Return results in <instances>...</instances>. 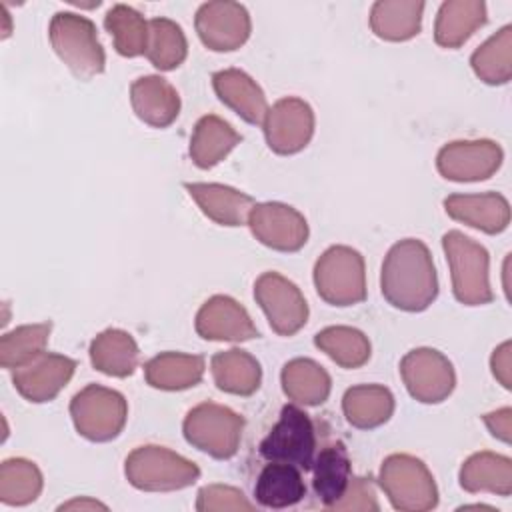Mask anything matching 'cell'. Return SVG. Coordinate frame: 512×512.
<instances>
[{
	"label": "cell",
	"mask_w": 512,
	"mask_h": 512,
	"mask_svg": "<svg viewBox=\"0 0 512 512\" xmlns=\"http://www.w3.org/2000/svg\"><path fill=\"white\" fill-rule=\"evenodd\" d=\"M380 290L390 306L404 312H422L436 300L438 276L422 240L404 238L388 250L382 262Z\"/></svg>",
	"instance_id": "cell-1"
},
{
	"label": "cell",
	"mask_w": 512,
	"mask_h": 512,
	"mask_svg": "<svg viewBox=\"0 0 512 512\" xmlns=\"http://www.w3.org/2000/svg\"><path fill=\"white\" fill-rule=\"evenodd\" d=\"M48 36L58 58L78 80H90L104 72L106 54L98 40L96 26L82 14L56 12Z\"/></svg>",
	"instance_id": "cell-2"
},
{
	"label": "cell",
	"mask_w": 512,
	"mask_h": 512,
	"mask_svg": "<svg viewBox=\"0 0 512 512\" xmlns=\"http://www.w3.org/2000/svg\"><path fill=\"white\" fill-rule=\"evenodd\" d=\"M442 248L450 266L456 300L464 306L492 302L494 292L490 288L488 250L458 230H450L442 236Z\"/></svg>",
	"instance_id": "cell-3"
},
{
	"label": "cell",
	"mask_w": 512,
	"mask_h": 512,
	"mask_svg": "<svg viewBox=\"0 0 512 512\" xmlns=\"http://www.w3.org/2000/svg\"><path fill=\"white\" fill-rule=\"evenodd\" d=\"M124 474L138 490L172 492L192 486L200 478V468L170 448L146 444L128 454Z\"/></svg>",
	"instance_id": "cell-4"
},
{
	"label": "cell",
	"mask_w": 512,
	"mask_h": 512,
	"mask_svg": "<svg viewBox=\"0 0 512 512\" xmlns=\"http://www.w3.org/2000/svg\"><path fill=\"white\" fill-rule=\"evenodd\" d=\"M380 488L400 512H426L438 504V488L428 466L410 454H390L378 474Z\"/></svg>",
	"instance_id": "cell-5"
},
{
	"label": "cell",
	"mask_w": 512,
	"mask_h": 512,
	"mask_svg": "<svg viewBox=\"0 0 512 512\" xmlns=\"http://www.w3.org/2000/svg\"><path fill=\"white\" fill-rule=\"evenodd\" d=\"M242 430L244 418L216 402L194 406L182 422L186 442L216 460H228L238 452Z\"/></svg>",
	"instance_id": "cell-6"
},
{
	"label": "cell",
	"mask_w": 512,
	"mask_h": 512,
	"mask_svg": "<svg viewBox=\"0 0 512 512\" xmlns=\"http://www.w3.org/2000/svg\"><path fill=\"white\" fill-rule=\"evenodd\" d=\"M314 286L326 304H360L366 298L362 254L350 246H330L314 264Z\"/></svg>",
	"instance_id": "cell-7"
},
{
	"label": "cell",
	"mask_w": 512,
	"mask_h": 512,
	"mask_svg": "<svg viewBox=\"0 0 512 512\" xmlns=\"http://www.w3.org/2000/svg\"><path fill=\"white\" fill-rule=\"evenodd\" d=\"M70 416L76 432L90 442H110L126 426V398L112 388L88 384L70 400Z\"/></svg>",
	"instance_id": "cell-8"
},
{
	"label": "cell",
	"mask_w": 512,
	"mask_h": 512,
	"mask_svg": "<svg viewBox=\"0 0 512 512\" xmlns=\"http://www.w3.org/2000/svg\"><path fill=\"white\" fill-rule=\"evenodd\" d=\"M260 454L268 462H282L298 470H312L316 432L310 416L296 404H286L268 436L260 442Z\"/></svg>",
	"instance_id": "cell-9"
},
{
	"label": "cell",
	"mask_w": 512,
	"mask_h": 512,
	"mask_svg": "<svg viewBox=\"0 0 512 512\" xmlns=\"http://www.w3.org/2000/svg\"><path fill=\"white\" fill-rule=\"evenodd\" d=\"M400 376L408 394L422 404L444 402L454 386L452 362L434 348H414L400 362Z\"/></svg>",
	"instance_id": "cell-10"
},
{
	"label": "cell",
	"mask_w": 512,
	"mask_h": 512,
	"mask_svg": "<svg viewBox=\"0 0 512 512\" xmlns=\"http://www.w3.org/2000/svg\"><path fill=\"white\" fill-rule=\"evenodd\" d=\"M254 298L280 336L296 334L308 320V304L300 288L278 272H264L254 282Z\"/></svg>",
	"instance_id": "cell-11"
},
{
	"label": "cell",
	"mask_w": 512,
	"mask_h": 512,
	"mask_svg": "<svg viewBox=\"0 0 512 512\" xmlns=\"http://www.w3.org/2000/svg\"><path fill=\"white\" fill-rule=\"evenodd\" d=\"M200 42L214 52H232L250 38L252 22L248 10L230 0L204 2L194 18Z\"/></svg>",
	"instance_id": "cell-12"
},
{
	"label": "cell",
	"mask_w": 512,
	"mask_h": 512,
	"mask_svg": "<svg viewBox=\"0 0 512 512\" xmlns=\"http://www.w3.org/2000/svg\"><path fill=\"white\" fill-rule=\"evenodd\" d=\"M266 144L272 152L290 156L308 146L314 134V110L296 96L280 98L262 122Z\"/></svg>",
	"instance_id": "cell-13"
},
{
	"label": "cell",
	"mask_w": 512,
	"mask_h": 512,
	"mask_svg": "<svg viewBox=\"0 0 512 512\" xmlns=\"http://www.w3.org/2000/svg\"><path fill=\"white\" fill-rule=\"evenodd\" d=\"M502 160L504 152L494 140H454L440 148L436 168L452 182H480L490 178Z\"/></svg>",
	"instance_id": "cell-14"
},
{
	"label": "cell",
	"mask_w": 512,
	"mask_h": 512,
	"mask_svg": "<svg viewBox=\"0 0 512 512\" xmlns=\"http://www.w3.org/2000/svg\"><path fill=\"white\" fill-rule=\"evenodd\" d=\"M246 224L260 244L278 252H298L308 240L306 218L282 202L254 204Z\"/></svg>",
	"instance_id": "cell-15"
},
{
	"label": "cell",
	"mask_w": 512,
	"mask_h": 512,
	"mask_svg": "<svg viewBox=\"0 0 512 512\" xmlns=\"http://www.w3.org/2000/svg\"><path fill=\"white\" fill-rule=\"evenodd\" d=\"M76 362L64 354L42 352L32 362L12 370V384L22 398L34 404L50 402L74 376Z\"/></svg>",
	"instance_id": "cell-16"
},
{
	"label": "cell",
	"mask_w": 512,
	"mask_h": 512,
	"mask_svg": "<svg viewBox=\"0 0 512 512\" xmlns=\"http://www.w3.org/2000/svg\"><path fill=\"white\" fill-rule=\"evenodd\" d=\"M194 328L204 340L244 342L258 338V328L246 308L224 294H216L200 306Z\"/></svg>",
	"instance_id": "cell-17"
},
{
	"label": "cell",
	"mask_w": 512,
	"mask_h": 512,
	"mask_svg": "<svg viewBox=\"0 0 512 512\" xmlns=\"http://www.w3.org/2000/svg\"><path fill=\"white\" fill-rule=\"evenodd\" d=\"M446 214L486 234H500L510 224V204L498 192L452 194L444 200Z\"/></svg>",
	"instance_id": "cell-18"
},
{
	"label": "cell",
	"mask_w": 512,
	"mask_h": 512,
	"mask_svg": "<svg viewBox=\"0 0 512 512\" xmlns=\"http://www.w3.org/2000/svg\"><path fill=\"white\" fill-rule=\"evenodd\" d=\"M134 114L148 126L166 128L180 114V96L162 76H140L130 86Z\"/></svg>",
	"instance_id": "cell-19"
},
{
	"label": "cell",
	"mask_w": 512,
	"mask_h": 512,
	"mask_svg": "<svg viewBox=\"0 0 512 512\" xmlns=\"http://www.w3.org/2000/svg\"><path fill=\"white\" fill-rule=\"evenodd\" d=\"M212 86L220 102L234 110L248 124H262L268 114V102L262 88L244 70L226 68L212 76Z\"/></svg>",
	"instance_id": "cell-20"
},
{
	"label": "cell",
	"mask_w": 512,
	"mask_h": 512,
	"mask_svg": "<svg viewBox=\"0 0 512 512\" xmlns=\"http://www.w3.org/2000/svg\"><path fill=\"white\" fill-rule=\"evenodd\" d=\"M190 198L212 222L220 226H242L248 222L250 210L254 208L252 196L224 186V184H206V182H188L184 184Z\"/></svg>",
	"instance_id": "cell-21"
},
{
	"label": "cell",
	"mask_w": 512,
	"mask_h": 512,
	"mask_svg": "<svg viewBox=\"0 0 512 512\" xmlns=\"http://www.w3.org/2000/svg\"><path fill=\"white\" fill-rule=\"evenodd\" d=\"M484 24L486 4L482 0H446L436 14L434 40L442 48H458Z\"/></svg>",
	"instance_id": "cell-22"
},
{
	"label": "cell",
	"mask_w": 512,
	"mask_h": 512,
	"mask_svg": "<svg viewBox=\"0 0 512 512\" xmlns=\"http://www.w3.org/2000/svg\"><path fill=\"white\" fill-rule=\"evenodd\" d=\"M460 486L470 492H490L510 496L512 492V460L496 452H476L464 460L460 468Z\"/></svg>",
	"instance_id": "cell-23"
},
{
	"label": "cell",
	"mask_w": 512,
	"mask_h": 512,
	"mask_svg": "<svg viewBox=\"0 0 512 512\" xmlns=\"http://www.w3.org/2000/svg\"><path fill=\"white\" fill-rule=\"evenodd\" d=\"M422 0H378L370 10L372 32L388 42H406L420 32Z\"/></svg>",
	"instance_id": "cell-24"
},
{
	"label": "cell",
	"mask_w": 512,
	"mask_h": 512,
	"mask_svg": "<svg viewBox=\"0 0 512 512\" xmlns=\"http://www.w3.org/2000/svg\"><path fill=\"white\" fill-rule=\"evenodd\" d=\"M240 140L242 136L220 116H202L190 138V158L202 170L214 168L240 144Z\"/></svg>",
	"instance_id": "cell-25"
},
{
	"label": "cell",
	"mask_w": 512,
	"mask_h": 512,
	"mask_svg": "<svg viewBox=\"0 0 512 512\" xmlns=\"http://www.w3.org/2000/svg\"><path fill=\"white\" fill-rule=\"evenodd\" d=\"M204 376V358L198 354L162 352L144 364V378L156 390H186Z\"/></svg>",
	"instance_id": "cell-26"
},
{
	"label": "cell",
	"mask_w": 512,
	"mask_h": 512,
	"mask_svg": "<svg viewBox=\"0 0 512 512\" xmlns=\"http://www.w3.org/2000/svg\"><path fill=\"white\" fill-rule=\"evenodd\" d=\"M214 384L228 394L250 396L260 388L262 368L258 360L240 348L218 352L210 360Z\"/></svg>",
	"instance_id": "cell-27"
},
{
	"label": "cell",
	"mask_w": 512,
	"mask_h": 512,
	"mask_svg": "<svg viewBox=\"0 0 512 512\" xmlns=\"http://www.w3.org/2000/svg\"><path fill=\"white\" fill-rule=\"evenodd\" d=\"M284 394L302 406H320L328 400L332 380L330 374L310 358H294L284 364L280 374Z\"/></svg>",
	"instance_id": "cell-28"
},
{
	"label": "cell",
	"mask_w": 512,
	"mask_h": 512,
	"mask_svg": "<svg viewBox=\"0 0 512 512\" xmlns=\"http://www.w3.org/2000/svg\"><path fill=\"white\" fill-rule=\"evenodd\" d=\"M342 412L346 422L360 430H372L390 420L394 396L380 384H360L344 392Z\"/></svg>",
	"instance_id": "cell-29"
},
{
	"label": "cell",
	"mask_w": 512,
	"mask_h": 512,
	"mask_svg": "<svg viewBox=\"0 0 512 512\" xmlns=\"http://www.w3.org/2000/svg\"><path fill=\"white\" fill-rule=\"evenodd\" d=\"M138 356L136 340L120 328H108L90 342V362L106 376H130L138 366Z\"/></svg>",
	"instance_id": "cell-30"
},
{
	"label": "cell",
	"mask_w": 512,
	"mask_h": 512,
	"mask_svg": "<svg viewBox=\"0 0 512 512\" xmlns=\"http://www.w3.org/2000/svg\"><path fill=\"white\" fill-rule=\"evenodd\" d=\"M306 494L302 474L296 466L270 462L258 474L254 496L260 506L266 508H288L298 504Z\"/></svg>",
	"instance_id": "cell-31"
},
{
	"label": "cell",
	"mask_w": 512,
	"mask_h": 512,
	"mask_svg": "<svg viewBox=\"0 0 512 512\" xmlns=\"http://www.w3.org/2000/svg\"><path fill=\"white\" fill-rule=\"evenodd\" d=\"M314 472V494L318 500L330 508L338 502L350 482V458L342 444H332L320 450V454L312 462Z\"/></svg>",
	"instance_id": "cell-32"
},
{
	"label": "cell",
	"mask_w": 512,
	"mask_h": 512,
	"mask_svg": "<svg viewBox=\"0 0 512 512\" xmlns=\"http://www.w3.org/2000/svg\"><path fill=\"white\" fill-rule=\"evenodd\" d=\"M470 66L484 84H506L512 78V26H502L480 44L470 56Z\"/></svg>",
	"instance_id": "cell-33"
},
{
	"label": "cell",
	"mask_w": 512,
	"mask_h": 512,
	"mask_svg": "<svg viewBox=\"0 0 512 512\" xmlns=\"http://www.w3.org/2000/svg\"><path fill=\"white\" fill-rule=\"evenodd\" d=\"M314 344L342 368H360L370 358L368 336L352 326H328L314 336Z\"/></svg>",
	"instance_id": "cell-34"
},
{
	"label": "cell",
	"mask_w": 512,
	"mask_h": 512,
	"mask_svg": "<svg viewBox=\"0 0 512 512\" xmlns=\"http://www.w3.org/2000/svg\"><path fill=\"white\" fill-rule=\"evenodd\" d=\"M104 26L112 34L114 48L120 56L136 58L146 54L148 48V20L126 4H114L106 16Z\"/></svg>",
	"instance_id": "cell-35"
},
{
	"label": "cell",
	"mask_w": 512,
	"mask_h": 512,
	"mask_svg": "<svg viewBox=\"0 0 512 512\" xmlns=\"http://www.w3.org/2000/svg\"><path fill=\"white\" fill-rule=\"evenodd\" d=\"M146 58L162 72L178 68L188 56V42L182 28L170 18L148 20Z\"/></svg>",
	"instance_id": "cell-36"
},
{
	"label": "cell",
	"mask_w": 512,
	"mask_h": 512,
	"mask_svg": "<svg viewBox=\"0 0 512 512\" xmlns=\"http://www.w3.org/2000/svg\"><path fill=\"white\" fill-rule=\"evenodd\" d=\"M40 468L26 458H8L0 466V502L6 506H26L42 492Z\"/></svg>",
	"instance_id": "cell-37"
},
{
	"label": "cell",
	"mask_w": 512,
	"mask_h": 512,
	"mask_svg": "<svg viewBox=\"0 0 512 512\" xmlns=\"http://www.w3.org/2000/svg\"><path fill=\"white\" fill-rule=\"evenodd\" d=\"M52 324L38 322V324H24L6 332L0 338V364L6 370H16L46 350L50 338Z\"/></svg>",
	"instance_id": "cell-38"
},
{
	"label": "cell",
	"mask_w": 512,
	"mask_h": 512,
	"mask_svg": "<svg viewBox=\"0 0 512 512\" xmlns=\"http://www.w3.org/2000/svg\"><path fill=\"white\" fill-rule=\"evenodd\" d=\"M198 512L216 510H254V504L244 496L242 490L226 484H208L200 488L196 498Z\"/></svg>",
	"instance_id": "cell-39"
},
{
	"label": "cell",
	"mask_w": 512,
	"mask_h": 512,
	"mask_svg": "<svg viewBox=\"0 0 512 512\" xmlns=\"http://www.w3.org/2000/svg\"><path fill=\"white\" fill-rule=\"evenodd\" d=\"M330 510H362V512H376L380 504L376 500L374 482L364 476H350V482L338 502L330 506Z\"/></svg>",
	"instance_id": "cell-40"
},
{
	"label": "cell",
	"mask_w": 512,
	"mask_h": 512,
	"mask_svg": "<svg viewBox=\"0 0 512 512\" xmlns=\"http://www.w3.org/2000/svg\"><path fill=\"white\" fill-rule=\"evenodd\" d=\"M482 420L494 438L502 440L504 444H510V440H512V410L508 406L500 408L496 412L484 414Z\"/></svg>",
	"instance_id": "cell-41"
},
{
	"label": "cell",
	"mask_w": 512,
	"mask_h": 512,
	"mask_svg": "<svg viewBox=\"0 0 512 512\" xmlns=\"http://www.w3.org/2000/svg\"><path fill=\"white\" fill-rule=\"evenodd\" d=\"M510 350H512V346H510V342L506 340V342H502L498 348H494V352H492V358H490V368H492V374H494V378L506 388V390H510V386H512V378H510V374H512V362H510Z\"/></svg>",
	"instance_id": "cell-42"
},
{
	"label": "cell",
	"mask_w": 512,
	"mask_h": 512,
	"mask_svg": "<svg viewBox=\"0 0 512 512\" xmlns=\"http://www.w3.org/2000/svg\"><path fill=\"white\" fill-rule=\"evenodd\" d=\"M60 510H108V506L92 498H74L70 502H64Z\"/></svg>",
	"instance_id": "cell-43"
},
{
	"label": "cell",
	"mask_w": 512,
	"mask_h": 512,
	"mask_svg": "<svg viewBox=\"0 0 512 512\" xmlns=\"http://www.w3.org/2000/svg\"><path fill=\"white\" fill-rule=\"evenodd\" d=\"M2 18H4V30H2V38H8L10 36V32H12V28H10V14H8V10L2 6Z\"/></svg>",
	"instance_id": "cell-44"
}]
</instances>
